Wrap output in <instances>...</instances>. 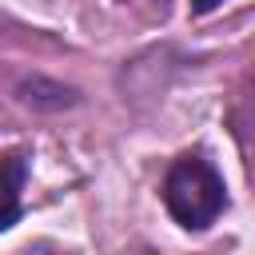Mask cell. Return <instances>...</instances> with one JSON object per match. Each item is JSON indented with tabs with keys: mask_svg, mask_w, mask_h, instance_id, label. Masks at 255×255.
I'll return each instance as SVG.
<instances>
[{
	"mask_svg": "<svg viewBox=\"0 0 255 255\" xmlns=\"http://www.w3.org/2000/svg\"><path fill=\"white\" fill-rule=\"evenodd\" d=\"M163 203L171 211V219L187 231H203L207 223L219 219V211L227 207V191L219 171L199 159V155H183L171 163L167 179H163Z\"/></svg>",
	"mask_w": 255,
	"mask_h": 255,
	"instance_id": "obj_1",
	"label": "cell"
},
{
	"mask_svg": "<svg viewBox=\"0 0 255 255\" xmlns=\"http://www.w3.org/2000/svg\"><path fill=\"white\" fill-rule=\"evenodd\" d=\"M24 175H28L24 155H4V159H0V227H8V223L20 215Z\"/></svg>",
	"mask_w": 255,
	"mask_h": 255,
	"instance_id": "obj_2",
	"label": "cell"
},
{
	"mask_svg": "<svg viewBox=\"0 0 255 255\" xmlns=\"http://www.w3.org/2000/svg\"><path fill=\"white\" fill-rule=\"evenodd\" d=\"M215 4H223V0H191V12H211Z\"/></svg>",
	"mask_w": 255,
	"mask_h": 255,
	"instance_id": "obj_3",
	"label": "cell"
}]
</instances>
